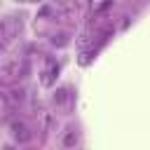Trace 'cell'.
<instances>
[{"mask_svg": "<svg viewBox=\"0 0 150 150\" xmlns=\"http://www.w3.org/2000/svg\"><path fill=\"white\" fill-rule=\"evenodd\" d=\"M12 134H14V138H16L19 143L30 141V131H28V127H26L23 122H14V124H12Z\"/></svg>", "mask_w": 150, "mask_h": 150, "instance_id": "cell-1", "label": "cell"}, {"mask_svg": "<svg viewBox=\"0 0 150 150\" xmlns=\"http://www.w3.org/2000/svg\"><path fill=\"white\" fill-rule=\"evenodd\" d=\"M75 141H77L75 131H73V129H68V134L63 136V148H70V145H75Z\"/></svg>", "mask_w": 150, "mask_h": 150, "instance_id": "cell-2", "label": "cell"}, {"mask_svg": "<svg viewBox=\"0 0 150 150\" xmlns=\"http://www.w3.org/2000/svg\"><path fill=\"white\" fill-rule=\"evenodd\" d=\"M66 98H68V96H66V89H56V91H54V103L61 105V103H66Z\"/></svg>", "mask_w": 150, "mask_h": 150, "instance_id": "cell-3", "label": "cell"}]
</instances>
